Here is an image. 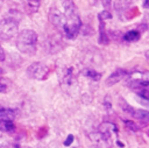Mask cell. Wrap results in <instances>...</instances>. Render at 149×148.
Here are the masks:
<instances>
[{
  "instance_id": "cell-1",
  "label": "cell",
  "mask_w": 149,
  "mask_h": 148,
  "mask_svg": "<svg viewBox=\"0 0 149 148\" xmlns=\"http://www.w3.org/2000/svg\"><path fill=\"white\" fill-rule=\"evenodd\" d=\"M62 7H63V14L65 17L64 24L62 27V31L65 37L76 38L81 28V21H80L77 7L72 0H62Z\"/></svg>"
},
{
  "instance_id": "cell-2",
  "label": "cell",
  "mask_w": 149,
  "mask_h": 148,
  "mask_svg": "<svg viewBox=\"0 0 149 148\" xmlns=\"http://www.w3.org/2000/svg\"><path fill=\"white\" fill-rule=\"evenodd\" d=\"M37 34L31 29H24L16 36V48L26 55H34L36 52Z\"/></svg>"
},
{
  "instance_id": "cell-3",
  "label": "cell",
  "mask_w": 149,
  "mask_h": 148,
  "mask_svg": "<svg viewBox=\"0 0 149 148\" xmlns=\"http://www.w3.org/2000/svg\"><path fill=\"white\" fill-rule=\"evenodd\" d=\"M127 85L136 92L144 100H148V85H149V73L147 71L143 72H133L129 75L127 80Z\"/></svg>"
},
{
  "instance_id": "cell-4",
  "label": "cell",
  "mask_w": 149,
  "mask_h": 148,
  "mask_svg": "<svg viewBox=\"0 0 149 148\" xmlns=\"http://www.w3.org/2000/svg\"><path fill=\"white\" fill-rule=\"evenodd\" d=\"M19 22L13 17H6L0 20V40L9 41L17 35Z\"/></svg>"
},
{
  "instance_id": "cell-5",
  "label": "cell",
  "mask_w": 149,
  "mask_h": 148,
  "mask_svg": "<svg viewBox=\"0 0 149 148\" xmlns=\"http://www.w3.org/2000/svg\"><path fill=\"white\" fill-rule=\"evenodd\" d=\"M49 68L42 62H34L31 63L28 69H27V75L29 78L37 79V80H43L48 77L49 75Z\"/></svg>"
},
{
  "instance_id": "cell-6",
  "label": "cell",
  "mask_w": 149,
  "mask_h": 148,
  "mask_svg": "<svg viewBox=\"0 0 149 148\" xmlns=\"http://www.w3.org/2000/svg\"><path fill=\"white\" fill-rule=\"evenodd\" d=\"M88 138L93 146L97 148H111L112 147V141H111V135L102 133L100 131L98 132H92L88 134Z\"/></svg>"
},
{
  "instance_id": "cell-7",
  "label": "cell",
  "mask_w": 149,
  "mask_h": 148,
  "mask_svg": "<svg viewBox=\"0 0 149 148\" xmlns=\"http://www.w3.org/2000/svg\"><path fill=\"white\" fill-rule=\"evenodd\" d=\"M122 108L125 112L132 114L136 120L143 121V122H148L149 121V112L146 110H135L134 107L129 106L126 101H122Z\"/></svg>"
},
{
  "instance_id": "cell-8",
  "label": "cell",
  "mask_w": 149,
  "mask_h": 148,
  "mask_svg": "<svg viewBox=\"0 0 149 148\" xmlns=\"http://www.w3.org/2000/svg\"><path fill=\"white\" fill-rule=\"evenodd\" d=\"M49 21L56 28H61L62 29V27L64 24V21H65V17H64L63 12H61L58 8L51 7V9L49 12Z\"/></svg>"
},
{
  "instance_id": "cell-9",
  "label": "cell",
  "mask_w": 149,
  "mask_h": 148,
  "mask_svg": "<svg viewBox=\"0 0 149 148\" xmlns=\"http://www.w3.org/2000/svg\"><path fill=\"white\" fill-rule=\"evenodd\" d=\"M126 76H127V71H126V70H123V69H118V70H115V71L106 79V84H107L108 86L114 85V84L119 83L121 79H123Z\"/></svg>"
},
{
  "instance_id": "cell-10",
  "label": "cell",
  "mask_w": 149,
  "mask_h": 148,
  "mask_svg": "<svg viewBox=\"0 0 149 148\" xmlns=\"http://www.w3.org/2000/svg\"><path fill=\"white\" fill-rule=\"evenodd\" d=\"M109 38L108 35L105 30V24H104V20L99 19V43L100 44H108Z\"/></svg>"
},
{
  "instance_id": "cell-11",
  "label": "cell",
  "mask_w": 149,
  "mask_h": 148,
  "mask_svg": "<svg viewBox=\"0 0 149 148\" xmlns=\"http://www.w3.org/2000/svg\"><path fill=\"white\" fill-rule=\"evenodd\" d=\"M15 111L6 107H0V120H14Z\"/></svg>"
},
{
  "instance_id": "cell-12",
  "label": "cell",
  "mask_w": 149,
  "mask_h": 148,
  "mask_svg": "<svg viewBox=\"0 0 149 148\" xmlns=\"http://www.w3.org/2000/svg\"><path fill=\"white\" fill-rule=\"evenodd\" d=\"M98 131H100V132H102V133H106V134H109V135H111L112 132L118 133L116 126H115L114 124H112V122H102V124L99 126V129H98Z\"/></svg>"
},
{
  "instance_id": "cell-13",
  "label": "cell",
  "mask_w": 149,
  "mask_h": 148,
  "mask_svg": "<svg viewBox=\"0 0 149 148\" xmlns=\"http://www.w3.org/2000/svg\"><path fill=\"white\" fill-rule=\"evenodd\" d=\"M140 37H141V33L139 30H130L123 35V40L126 42H136L140 40Z\"/></svg>"
},
{
  "instance_id": "cell-14",
  "label": "cell",
  "mask_w": 149,
  "mask_h": 148,
  "mask_svg": "<svg viewBox=\"0 0 149 148\" xmlns=\"http://www.w3.org/2000/svg\"><path fill=\"white\" fill-rule=\"evenodd\" d=\"M40 5H41V0H27V10L29 13H35L37 12Z\"/></svg>"
},
{
  "instance_id": "cell-15",
  "label": "cell",
  "mask_w": 149,
  "mask_h": 148,
  "mask_svg": "<svg viewBox=\"0 0 149 148\" xmlns=\"http://www.w3.org/2000/svg\"><path fill=\"white\" fill-rule=\"evenodd\" d=\"M0 128L6 132H13L15 129V126L12 120H0Z\"/></svg>"
},
{
  "instance_id": "cell-16",
  "label": "cell",
  "mask_w": 149,
  "mask_h": 148,
  "mask_svg": "<svg viewBox=\"0 0 149 148\" xmlns=\"http://www.w3.org/2000/svg\"><path fill=\"white\" fill-rule=\"evenodd\" d=\"M83 73H84V76H86L93 80H99L101 78V75L99 72H97L95 70H92V69H85L83 71Z\"/></svg>"
},
{
  "instance_id": "cell-17",
  "label": "cell",
  "mask_w": 149,
  "mask_h": 148,
  "mask_svg": "<svg viewBox=\"0 0 149 148\" xmlns=\"http://www.w3.org/2000/svg\"><path fill=\"white\" fill-rule=\"evenodd\" d=\"M125 126L127 129L132 131V132H137L139 131V126L134 122V121H129V120H125Z\"/></svg>"
},
{
  "instance_id": "cell-18",
  "label": "cell",
  "mask_w": 149,
  "mask_h": 148,
  "mask_svg": "<svg viewBox=\"0 0 149 148\" xmlns=\"http://www.w3.org/2000/svg\"><path fill=\"white\" fill-rule=\"evenodd\" d=\"M99 19H101V20H108V19H112V14H111V12H109L108 9L102 10V12L99 14Z\"/></svg>"
},
{
  "instance_id": "cell-19",
  "label": "cell",
  "mask_w": 149,
  "mask_h": 148,
  "mask_svg": "<svg viewBox=\"0 0 149 148\" xmlns=\"http://www.w3.org/2000/svg\"><path fill=\"white\" fill-rule=\"evenodd\" d=\"M72 142H73V135L72 134H69L68 138H66V140L64 141V146H70Z\"/></svg>"
},
{
  "instance_id": "cell-20",
  "label": "cell",
  "mask_w": 149,
  "mask_h": 148,
  "mask_svg": "<svg viewBox=\"0 0 149 148\" xmlns=\"http://www.w3.org/2000/svg\"><path fill=\"white\" fill-rule=\"evenodd\" d=\"M5 58H6V55H5V50H3V49H2V47L0 45V62L5 61Z\"/></svg>"
},
{
  "instance_id": "cell-21",
  "label": "cell",
  "mask_w": 149,
  "mask_h": 148,
  "mask_svg": "<svg viewBox=\"0 0 149 148\" xmlns=\"http://www.w3.org/2000/svg\"><path fill=\"white\" fill-rule=\"evenodd\" d=\"M111 2H112V0H101V3H102L106 8H108V7L111 6Z\"/></svg>"
},
{
  "instance_id": "cell-22",
  "label": "cell",
  "mask_w": 149,
  "mask_h": 148,
  "mask_svg": "<svg viewBox=\"0 0 149 148\" xmlns=\"http://www.w3.org/2000/svg\"><path fill=\"white\" fill-rule=\"evenodd\" d=\"M5 91H6V85L0 83V92H5Z\"/></svg>"
},
{
  "instance_id": "cell-23",
  "label": "cell",
  "mask_w": 149,
  "mask_h": 148,
  "mask_svg": "<svg viewBox=\"0 0 149 148\" xmlns=\"http://www.w3.org/2000/svg\"><path fill=\"white\" fill-rule=\"evenodd\" d=\"M148 3H149V0H144V3H143V7L147 8L148 7Z\"/></svg>"
},
{
  "instance_id": "cell-24",
  "label": "cell",
  "mask_w": 149,
  "mask_h": 148,
  "mask_svg": "<svg viewBox=\"0 0 149 148\" xmlns=\"http://www.w3.org/2000/svg\"><path fill=\"white\" fill-rule=\"evenodd\" d=\"M2 5H3V0H0V9H1V7H2Z\"/></svg>"
},
{
  "instance_id": "cell-25",
  "label": "cell",
  "mask_w": 149,
  "mask_h": 148,
  "mask_svg": "<svg viewBox=\"0 0 149 148\" xmlns=\"http://www.w3.org/2000/svg\"><path fill=\"white\" fill-rule=\"evenodd\" d=\"M0 72H2V70H1V69H0Z\"/></svg>"
}]
</instances>
